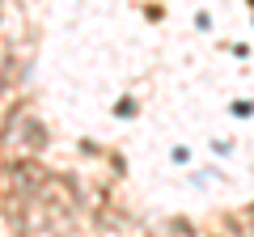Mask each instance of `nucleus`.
Listing matches in <instances>:
<instances>
[{
    "instance_id": "2",
    "label": "nucleus",
    "mask_w": 254,
    "mask_h": 237,
    "mask_svg": "<svg viewBox=\"0 0 254 237\" xmlns=\"http://www.w3.org/2000/svg\"><path fill=\"white\" fill-rule=\"evenodd\" d=\"M4 182H9V191L17 195V199H38L51 178H47V170L38 161H17V165L4 170Z\"/></svg>"
},
{
    "instance_id": "1",
    "label": "nucleus",
    "mask_w": 254,
    "mask_h": 237,
    "mask_svg": "<svg viewBox=\"0 0 254 237\" xmlns=\"http://www.w3.org/2000/svg\"><path fill=\"white\" fill-rule=\"evenodd\" d=\"M4 144H26L30 153H34V148H43L47 144V136H43V123H38L34 115H30V106H13L9 110V118H4Z\"/></svg>"
}]
</instances>
